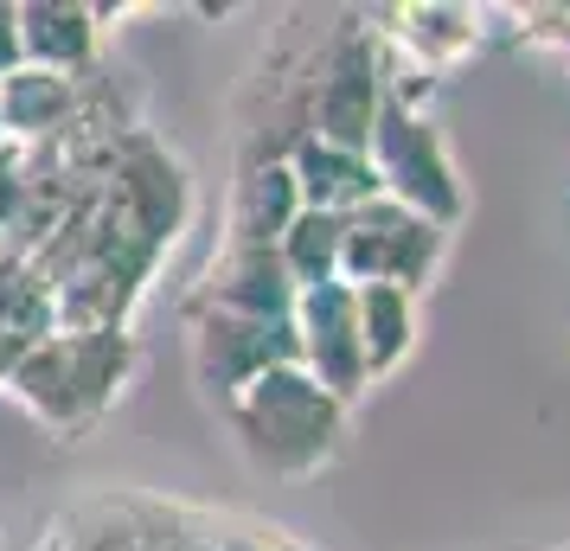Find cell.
Listing matches in <instances>:
<instances>
[{"label": "cell", "instance_id": "1", "mask_svg": "<svg viewBox=\"0 0 570 551\" xmlns=\"http://www.w3.org/2000/svg\"><path fill=\"white\" fill-rule=\"evenodd\" d=\"M135 372V334L129 327H52L20 353L7 372V392L27 404L52 436L78 443L116 411V397Z\"/></svg>", "mask_w": 570, "mask_h": 551}, {"label": "cell", "instance_id": "2", "mask_svg": "<svg viewBox=\"0 0 570 551\" xmlns=\"http://www.w3.org/2000/svg\"><path fill=\"white\" fill-rule=\"evenodd\" d=\"M218 417L232 423L244 462L257 474H276V481L321 474L340 455V436H346V404L334 392H321L302 366L257 372Z\"/></svg>", "mask_w": 570, "mask_h": 551}, {"label": "cell", "instance_id": "3", "mask_svg": "<svg viewBox=\"0 0 570 551\" xmlns=\"http://www.w3.org/2000/svg\"><path fill=\"white\" fill-rule=\"evenodd\" d=\"M365 160L379 174V193L411 206L416 218H430L442 232H455L468 211V193H462V174H455V155L442 129L430 122V109H404V104H385L379 122H372V141H365Z\"/></svg>", "mask_w": 570, "mask_h": 551}, {"label": "cell", "instance_id": "4", "mask_svg": "<svg viewBox=\"0 0 570 551\" xmlns=\"http://www.w3.org/2000/svg\"><path fill=\"white\" fill-rule=\"evenodd\" d=\"M442 257H449V232L385 193L340 218V283H353V289L385 283V289L423 295V283H436Z\"/></svg>", "mask_w": 570, "mask_h": 551}, {"label": "cell", "instance_id": "5", "mask_svg": "<svg viewBox=\"0 0 570 551\" xmlns=\"http://www.w3.org/2000/svg\"><path fill=\"white\" fill-rule=\"evenodd\" d=\"M379 109H385V39H379V27H340L334 46L314 65L308 129L302 135L346 148V155H365Z\"/></svg>", "mask_w": 570, "mask_h": 551}, {"label": "cell", "instance_id": "6", "mask_svg": "<svg viewBox=\"0 0 570 551\" xmlns=\"http://www.w3.org/2000/svg\"><path fill=\"white\" fill-rule=\"evenodd\" d=\"M186 353H193V385H199L218 411H225L257 372L302 366L288 321H244V315H218V308H186Z\"/></svg>", "mask_w": 570, "mask_h": 551}, {"label": "cell", "instance_id": "7", "mask_svg": "<svg viewBox=\"0 0 570 551\" xmlns=\"http://www.w3.org/2000/svg\"><path fill=\"white\" fill-rule=\"evenodd\" d=\"M288 327H295V360H302V372L353 411V397L365 392V346H360V302H353V283L302 289Z\"/></svg>", "mask_w": 570, "mask_h": 551}, {"label": "cell", "instance_id": "8", "mask_svg": "<svg viewBox=\"0 0 570 551\" xmlns=\"http://www.w3.org/2000/svg\"><path fill=\"white\" fill-rule=\"evenodd\" d=\"M385 20L391 27H379L385 52L436 83L488 46V7H442V0H430V7H391Z\"/></svg>", "mask_w": 570, "mask_h": 551}, {"label": "cell", "instance_id": "9", "mask_svg": "<svg viewBox=\"0 0 570 551\" xmlns=\"http://www.w3.org/2000/svg\"><path fill=\"white\" fill-rule=\"evenodd\" d=\"M295 283L276 250H244V244H218V257L199 269V289L186 295V308H218V315L244 321H288L295 315Z\"/></svg>", "mask_w": 570, "mask_h": 551}, {"label": "cell", "instance_id": "10", "mask_svg": "<svg viewBox=\"0 0 570 551\" xmlns=\"http://www.w3.org/2000/svg\"><path fill=\"white\" fill-rule=\"evenodd\" d=\"M20 7V58L58 78H83L97 65V7L83 0H13Z\"/></svg>", "mask_w": 570, "mask_h": 551}, {"label": "cell", "instance_id": "11", "mask_svg": "<svg viewBox=\"0 0 570 551\" xmlns=\"http://www.w3.org/2000/svg\"><path fill=\"white\" fill-rule=\"evenodd\" d=\"M302 211V193H295V174H288L283 155H257L244 160V174L232 186V218H225V244H244V250H276L283 232Z\"/></svg>", "mask_w": 570, "mask_h": 551}, {"label": "cell", "instance_id": "12", "mask_svg": "<svg viewBox=\"0 0 570 551\" xmlns=\"http://www.w3.org/2000/svg\"><path fill=\"white\" fill-rule=\"evenodd\" d=\"M83 97V78H58L39 65H20L0 78V135L13 148H52L58 135L71 129Z\"/></svg>", "mask_w": 570, "mask_h": 551}, {"label": "cell", "instance_id": "13", "mask_svg": "<svg viewBox=\"0 0 570 551\" xmlns=\"http://www.w3.org/2000/svg\"><path fill=\"white\" fill-rule=\"evenodd\" d=\"M288 174H295V193H302V211H360L365 199H379V174L365 155H346V148H327L314 135H295L288 141Z\"/></svg>", "mask_w": 570, "mask_h": 551}, {"label": "cell", "instance_id": "14", "mask_svg": "<svg viewBox=\"0 0 570 551\" xmlns=\"http://www.w3.org/2000/svg\"><path fill=\"white\" fill-rule=\"evenodd\" d=\"M360 302V346H365V385H379L416 353V295L365 283L353 289Z\"/></svg>", "mask_w": 570, "mask_h": 551}, {"label": "cell", "instance_id": "15", "mask_svg": "<svg viewBox=\"0 0 570 551\" xmlns=\"http://www.w3.org/2000/svg\"><path fill=\"white\" fill-rule=\"evenodd\" d=\"M288 283L295 289H321V283H340V218L334 211H295V225L276 244Z\"/></svg>", "mask_w": 570, "mask_h": 551}, {"label": "cell", "instance_id": "16", "mask_svg": "<svg viewBox=\"0 0 570 551\" xmlns=\"http://www.w3.org/2000/svg\"><path fill=\"white\" fill-rule=\"evenodd\" d=\"M519 39H539L551 52L570 58V7H519Z\"/></svg>", "mask_w": 570, "mask_h": 551}, {"label": "cell", "instance_id": "17", "mask_svg": "<svg viewBox=\"0 0 570 551\" xmlns=\"http://www.w3.org/2000/svg\"><path fill=\"white\" fill-rule=\"evenodd\" d=\"M20 65H27V58H20V7L0 0V78L20 71Z\"/></svg>", "mask_w": 570, "mask_h": 551}, {"label": "cell", "instance_id": "18", "mask_svg": "<svg viewBox=\"0 0 570 551\" xmlns=\"http://www.w3.org/2000/svg\"><path fill=\"white\" fill-rule=\"evenodd\" d=\"M13 186H20V148L0 141V232H7V211H13Z\"/></svg>", "mask_w": 570, "mask_h": 551}, {"label": "cell", "instance_id": "19", "mask_svg": "<svg viewBox=\"0 0 570 551\" xmlns=\"http://www.w3.org/2000/svg\"><path fill=\"white\" fill-rule=\"evenodd\" d=\"M32 341H20V334H0V385H7V372L20 366V353H27Z\"/></svg>", "mask_w": 570, "mask_h": 551}, {"label": "cell", "instance_id": "20", "mask_svg": "<svg viewBox=\"0 0 570 551\" xmlns=\"http://www.w3.org/2000/svg\"><path fill=\"white\" fill-rule=\"evenodd\" d=\"M46 551H71V545H65V532H58V539H52V545H46Z\"/></svg>", "mask_w": 570, "mask_h": 551}, {"label": "cell", "instance_id": "21", "mask_svg": "<svg viewBox=\"0 0 570 551\" xmlns=\"http://www.w3.org/2000/svg\"><path fill=\"white\" fill-rule=\"evenodd\" d=\"M0 141H7V135H0Z\"/></svg>", "mask_w": 570, "mask_h": 551}]
</instances>
